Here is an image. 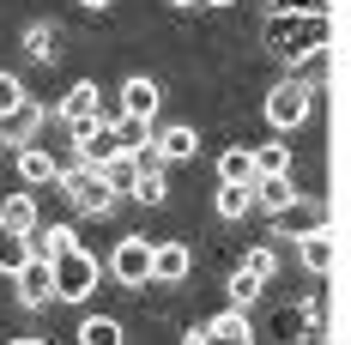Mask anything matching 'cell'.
<instances>
[{
	"label": "cell",
	"instance_id": "cell-30",
	"mask_svg": "<svg viewBox=\"0 0 351 345\" xmlns=\"http://www.w3.org/2000/svg\"><path fill=\"white\" fill-rule=\"evenodd\" d=\"M279 12H327V0H273Z\"/></svg>",
	"mask_w": 351,
	"mask_h": 345
},
{
	"label": "cell",
	"instance_id": "cell-15",
	"mask_svg": "<svg viewBox=\"0 0 351 345\" xmlns=\"http://www.w3.org/2000/svg\"><path fill=\"white\" fill-rule=\"evenodd\" d=\"M158 104H164V97H158V85H152V79H140V73H134V79L121 85V115H140V121H158Z\"/></svg>",
	"mask_w": 351,
	"mask_h": 345
},
{
	"label": "cell",
	"instance_id": "cell-8",
	"mask_svg": "<svg viewBox=\"0 0 351 345\" xmlns=\"http://www.w3.org/2000/svg\"><path fill=\"white\" fill-rule=\"evenodd\" d=\"M152 152H158V164H194V152H200V134L182 121V128H152Z\"/></svg>",
	"mask_w": 351,
	"mask_h": 345
},
{
	"label": "cell",
	"instance_id": "cell-13",
	"mask_svg": "<svg viewBox=\"0 0 351 345\" xmlns=\"http://www.w3.org/2000/svg\"><path fill=\"white\" fill-rule=\"evenodd\" d=\"M36 128H43V109L25 97L19 109H6V115H0V145H31Z\"/></svg>",
	"mask_w": 351,
	"mask_h": 345
},
{
	"label": "cell",
	"instance_id": "cell-17",
	"mask_svg": "<svg viewBox=\"0 0 351 345\" xmlns=\"http://www.w3.org/2000/svg\"><path fill=\"white\" fill-rule=\"evenodd\" d=\"M109 128H115V145H121V158H140L145 145H152V128H158V121H140V115H115Z\"/></svg>",
	"mask_w": 351,
	"mask_h": 345
},
{
	"label": "cell",
	"instance_id": "cell-2",
	"mask_svg": "<svg viewBox=\"0 0 351 345\" xmlns=\"http://www.w3.org/2000/svg\"><path fill=\"white\" fill-rule=\"evenodd\" d=\"M49 273H55V297H61V303H85V297L97 291V278H104V261L73 242L61 261H49Z\"/></svg>",
	"mask_w": 351,
	"mask_h": 345
},
{
	"label": "cell",
	"instance_id": "cell-28",
	"mask_svg": "<svg viewBox=\"0 0 351 345\" xmlns=\"http://www.w3.org/2000/svg\"><path fill=\"white\" fill-rule=\"evenodd\" d=\"M19 104H25V79H19V73H0V115L19 109Z\"/></svg>",
	"mask_w": 351,
	"mask_h": 345
},
{
	"label": "cell",
	"instance_id": "cell-24",
	"mask_svg": "<svg viewBox=\"0 0 351 345\" xmlns=\"http://www.w3.org/2000/svg\"><path fill=\"white\" fill-rule=\"evenodd\" d=\"M261 285H267V278H254L248 267H237V273H230V309H248V303L261 297Z\"/></svg>",
	"mask_w": 351,
	"mask_h": 345
},
{
	"label": "cell",
	"instance_id": "cell-3",
	"mask_svg": "<svg viewBox=\"0 0 351 345\" xmlns=\"http://www.w3.org/2000/svg\"><path fill=\"white\" fill-rule=\"evenodd\" d=\"M55 188H61V194H67V200H73L79 212H91V218L115 212V200H121V194H115V188L104 182V170H85V164L61 170V176H55Z\"/></svg>",
	"mask_w": 351,
	"mask_h": 345
},
{
	"label": "cell",
	"instance_id": "cell-18",
	"mask_svg": "<svg viewBox=\"0 0 351 345\" xmlns=\"http://www.w3.org/2000/svg\"><path fill=\"white\" fill-rule=\"evenodd\" d=\"M218 182L248 188V182H254V152H248V145H224V158H218Z\"/></svg>",
	"mask_w": 351,
	"mask_h": 345
},
{
	"label": "cell",
	"instance_id": "cell-11",
	"mask_svg": "<svg viewBox=\"0 0 351 345\" xmlns=\"http://www.w3.org/2000/svg\"><path fill=\"white\" fill-rule=\"evenodd\" d=\"M194 267L188 242H152V285H182Z\"/></svg>",
	"mask_w": 351,
	"mask_h": 345
},
{
	"label": "cell",
	"instance_id": "cell-25",
	"mask_svg": "<svg viewBox=\"0 0 351 345\" xmlns=\"http://www.w3.org/2000/svg\"><path fill=\"white\" fill-rule=\"evenodd\" d=\"M134 176H140V158H115V164H104V182L115 188V194H134Z\"/></svg>",
	"mask_w": 351,
	"mask_h": 345
},
{
	"label": "cell",
	"instance_id": "cell-10",
	"mask_svg": "<svg viewBox=\"0 0 351 345\" xmlns=\"http://www.w3.org/2000/svg\"><path fill=\"white\" fill-rule=\"evenodd\" d=\"M61 121L67 128H91V121H104V91L85 79V85H73L67 97H61Z\"/></svg>",
	"mask_w": 351,
	"mask_h": 345
},
{
	"label": "cell",
	"instance_id": "cell-32",
	"mask_svg": "<svg viewBox=\"0 0 351 345\" xmlns=\"http://www.w3.org/2000/svg\"><path fill=\"white\" fill-rule=\"evenodd\" d=\"M79 6H91V12H97V6H109V0H79Z\"/></svg>",
	"mask_w": 351,
	"mask_h": 345
},
{
	"label": "cell",
	"instance_id": "cell-23",
	"mask_svg": "<svg viewBox=\"0 0 351 345\" xmlns=\"http://www.w3.org/2000/svg\"><path fill=\"white\" fill-rule=\"evenodd\" d=\"M31 261V237H19V230H6L0 237V273H19Z\"/></svg>",
	"mask_w": 351,
	"mask_h": 345
},
{
	"label": "cell",
	"instance_id": "cell-19",
	"mask_svg": "<svg viewBox=\"0 0 351 345\" xmlns=\"http://www.w3.org/2000/svg\"><path fill=\"white\" fill-rule=\"evenodd\" d=\"M73 242H79V237H73V224H49V230H31V254H36V261H61Z\"/></svg>",
	"mask_w": 351,
	"mask_h": 345
},
{
	"label": "cell",
	"instance_id": "cell-29",
	"mask_svg": "<svg viewBox=\"0 0 351 345\" xmlns=\"http://www.w3.org/2000/svg\"><path fill=\"white\" fill-rule=\"evenodd\" d=\"M243 267H248L254 278H273V267H279V254H273V248H248V254H243Z\"/></svg>",
	"mask_w": 351,
	"mask_h": 345
},
{
	"label": "cell",
	"instance_id": "cell-26",
	"mask_svg": "<svg viewBox=\"0 0 351 345\" xmlns=\"http://www.w3.org/2000/svg\"><path fill=\"white\" fill-rule=\"evenodd\" d=\"M25 55H31V61H55V31H49V25H31V31H25Z\"/></svg>",
	"mask_w": 351,
	"mask_h": 345
},
{
	"label": "cell",
	"instance_id": "cell-21",
	"mask_svg": "<svg viewBox=\"0 0 351 345\" xmlns=\"http://www.w3.org/2000/svg\"><path fill=\"white\" fill-rule=\"evenodd\" d=\"M79 345H121V321H115V315H85Z\"/></svg>",
	"mask_w": 351,
	"mask_h": 345
},
{
	"label": "cell",
	"instance_id": "cell-27",
	"mask_svg": "<svg viewBox=\"0 0 351 345\" xmlns=\"http://www.w3.org/2000/svg\"><path fill=\"white\" fill-rule=\"evenodd\" d=\"M218 212H224V218H243V212H248V188H230V182H218Z\"/></svg>",
	"mask_w": 351,
	"mask_h": 345
},
{
	"label": "cell",
	"instance_id": "cell-4",
	"mask_svg": "<svg viewBox=\"0 0 351 345\" xmlns=\"http://www.w3.org/2000/svg\"><path fill=\"white\" fill-rule=\"evenodd\" d=\"M309 104H315V85L309 79H279L273 91H267V121L291 134V128H303L309 121Z\"/></svg>",
	"mask_w": 351,
	"mask_h": 345
},
{
	"label": "cell",
	"instance_id": "cell-12",
	"mask_svg": "<svg viewBox=\"0 0 351 345\" xmlns=\"http://www.w3.org/2000/svg\"><path fill=\"white\" fill-rule=\"evenodd\" d=\"M19 176H25L31 188H49V182L61 176V158H55L43 139H31V145H19Z\"/></svg>",
	"mask_w": 351,
	"mask_h": 345
},
{
	"label": "cell",
	"instance_id": "cell-7",
	"mask_svg": "<svg viewBox=\"0 0 351 345\" xmlns=\"http://www.w3.org/2000/svg\"><path fill=\"white\" fill-rule=\"evenodd\" d=\"M73 145H79V164H85V170H104V164L121 158V145H115V128H109V121L73 128Z\"/></svg>",
	"mask_w": 351,
	"mask_h": 345
},
{
	"label": "cell",
	"instance_id": "cell-6",
	"mask_svg": "<svg viewBox=\"0 0 351 345\" xmlns=\"http://www.w3.org/2000/svg\"><path fill=\"white\" fill-rule=\"evenodd\" d=\"M188 345H254V327H248L243 309H224V315H212V321H200L188 333Z\"/></svg>",
	"mask_w": 351,
	"mask_h": 345
},
{
	"label": "cell",
	"instance_id": "cell-14",
	"mask_svg": "<svg viewBox=\"0 0 351 345\" xmlns=\"http://www.w3.org/2000/svg\"><path fill=\"white\" fill-rule=\"evenodd\" d=\"M297 254H303V267H309V273H333V230H327V224H315V230H303V237H297Z\"/></svg>",
	"mask_w": 351,
	"mask_h": 345
},
{
	"label": "cell",
	"instance_id": "cell-22",
	"mask_svg": "<svg viewBox=\"0 0 351 345\" xmlns=\"http://www.w3.org/2000/svg\"><path fill=\"white\" fill-rule=\"evenodd\" d=\"M254 152V176H291V145H248Z\"/></svg>",
	"mask_w": 351,
	"mask_h": 345
},
{
	"label": "cell",
	"instance_id": "cell-33",
	"mask_svg": "<svg viewBox=\"0 0 351 345\" xmlns=\"http://www.w3.org/2000/svg\"><path fill=\"white\" fill-rule=\"evenodd\" d=\"M170 6H200V0H170Z\"/></svg>",
	"mask_w": 351,
	"mask_h": 345
},
{
	"label": "cell",
	"instance_id": "cell-9",
	"mask_svg": "<svg viewBox=\"0 0 351 345\" xmlns=\"http://www.w3.org/2000/svg\"><path fill=\"white\" fill-rule=\"evenodd\" d=\"M12 285H19V303H25V309H43V303L55 297V273H49V261H36V254L12 273Z\"/></svg>",
	"mask_w": 351,
	"mask_h": 345
},
{
	"label": "cell",
	"instance_id": "cell-1",
	"mask_svg": "<svg viewBox=\"0 0 351 345\" xmlns=\"http://www.w3.org/2000/svg\"><path fill=\"white\" fill-rule=\"evenodd\" d=\"M327 36H333V19H327V12H279V6H273V19L261 25L267 55L285 61V67H297V61L321 55V49H327Z\"/></svg>",
	"mask_w": 351,
	"mask_h": 345
},
{
	"label": "cell",
	"instance_id": "cell-20",
	"mask_svg": "<svg viewBox=\"0 0 351 345\" xmlns=\"http://www.w3.org/2000/svg\"><path fill=\"white\" fill-rule=\"evenodd\" d=\"M0 224H6V230H19V237H31V230H36V200H31V194L0 200Z\"/></svg>",
	"mask_w": 351,
	"mask_h": 345
},
{
	"label": "cell",
	"instance_id": "cell-16",
	"mask_svg": "<svg viewBox=\"0 0 351 345\" xmlns=\"http://www.w3.org/2000/svg\"><path fill=\"white\" fill-rule=\"evenodd\" d=\"M273 224H279V237H303V230H315V224H327V218H321L315 200H303V194H297L285 212H273Z\"/></svg>",
	"mask_w": 351,
	"mask_h": 345
},
{
	"label": "cell",
	"instance_id": "cell-31",
	"mask_svg": "<svg viewBox=\"0 0 351 345\" xmlns=\"http://www.w3.org/2000/svg\"><path fill=\"white\" fill-rule=\"evenodd\" d=\"M6 345H49V340H6Z\"/></svg>",
	"mask_w": 351,
	"mask_h": 345
},
{
	"label": "cell",
	"instance_id": "cell-5",
	"mask_svg": "<svg viewBox=\"0 0 351 345\" xmlns=\"http://www.w3.org/2000/svg\"><path fill=\"white\" fill-rule=\"evenodd\" d=\"M109 273L121 278L128 291L152 285V242H145V237H121V242H115V254H109Z\"/></svg>",
	"mask_w": 351,
	"mask_h": 345
},
{
	"label": "cell",
	"instance_id": "cell-34",
	"mask_svg": "<svg viewBox=\"0 0 351 345\" xmlns=\"http://www.w3.org/2000/svg\"><path fill=\"white\" fill-rule=\"evenodd\" d=\"M200 6H230V0H200Z\"/></svg>",
	"mask_w": 351,
	"mask_h": 345
}]
</instances>
